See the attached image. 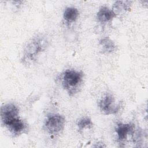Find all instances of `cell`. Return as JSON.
Instances as JSON below:
<instances>
[{"instance_id": "6da1fadb", "label": "cell", "mask_w": 148, "mask_h": 148, "mask_svg": "<svg viewBox=\"0 0 148 148\" xmlns=\"http://www.w3.org/2000/svg\"><path fill=\"white\" fill-rule=\"evenodd\" d=\"M83 72L75 69H66L61 73V84L70 96L79 92L83 82Z\"/></svg>"}, {"instance_id": "7a4b0ae2", "label": "cell", "mask_w": 148, "mask_h": 148, "mask_svg": "<svg viewBox=\"0 0 148 148\" xmlns=\"http://www.w3.org/2000/svg\"><path fill=\"white\" fill-rule=\"evenodd\" d=\"M48 41L45 36H37L33 38L26 46L21 61L24 64H30L36 60L38 54L47 47Z\"/></svg>"}, {"instance_id": "3957f363", "label": "cell", "mask_w": 148, "mask_h": 148, "mask_svg": "<svg viewBox=\"0 0 148 148\" xmlns=\"http://www.w3.org/2000/svg\"><path fill=\"white\" fill-rule=\"evenodd\" d=\"M65 117L60 114H50L46 117L43 128L50 135L60 134L65 127Z\"/></svg>"}, {"instance_id": "277c9868", "label": "cell", "mask_w": 148, "mask_h": 148, "mask_svg": "<svg viewBox=\"0 0 148 148\" xmlns=\"http://www.w3.org/2000/svg\"><path fill=\"white\" fill-rule=\"evenodd\" d=\"M99 107L102 113L110 115L119 112L121 105L120 103L116 104L113 96L110 94H106L99 101Z\"/></svg>"}, {"instance_id": "5b68a950", "label": "cell", "mask_w": 148, "mask_h": 148, "mask_svg": "<svg viewBox=\"0 0 148 148\" xmlns=\"http://www.w3.org/2000/svg\"><path fill=\"white\" fill-rule=\"evenodd\" d=\"M19 117V109L14 104L7 103L1 107V121L5 127Z\"/></svg>"}, {"instance_id": "8992f818", "label": "cell", "mask_w": 148, "mask_h": 148, "mask_svg": "<svg viewBox=\"0 0 148 148\" xmlns=\"http://www.w3.org/2000/svg\"><path fill=\"white\" fill-rule=\"evenodd\" d=\"M135 130V125L132 123H119L115 128V132L117 134V141L119 144L124 143L129 135H132Z\"/></svg>"}, {"instance_id": "52a82bcc", "label": "cell", "mask_w": 148, "mask_h": 148, "mask_svg": "<svg viewBox=\"0 0 148 148\" xmlns=\"http://www.w3.org/2000/svg\"><path fill=\"white\" fill-rule=\"evenodd\" d=\"M116 17V14L114 12L106 6L101 7L97 13V20L101 24L110 22Z\"/></svg>"}, {"instance_id": "ba28073f", "label": "cell", "mask_w": 148, "mask_h": 148, "mask_svg": "<svg viewBox=\"0 0 148 148\" xmlns=\"http://www.w3.org/2000/svg\"><path fill=\"white\" fill-rule=\"evenodd\" d=\"M6 127H7L9 131L14 135L22 134L25 132L27 128V124L23 120L20 119V117L11 122Z\"/></svg>"}, {"instance_id": "9c48e42d", "label": "cell", "mask_w": 148, "mask_h": 148, "mask_svg": "<svg viewBox=\"0 0 148 148\" xmlns=\"http://www.w3.org/2000/svg\"><path fill=\"white\" fill-rule=\"evenodd\" d=\"M79 14L77 9L74 7H68L64 10L63 17L66 23H71L77 19Z\"/></svg>"}, {"instance_id": "30bf717a", "label": "cell", "mask_w": 148, "mask_h": 148, "mask_svg": "<svg viewBox=\"0 0 148 148\" xmlns=\"http://www.w3.org/2000/svg\"><path fill=\"white\" fill-rule=\"evenodd\" d=\"M99 45L102 47V50L106 53L113 52L116 49V44L108 37H105L99 40Z\"/></svg>"}, {"instance_id": "8fae6325", "label": "cell", "mask_w": 148, "mask_h": 148, "mask_svg": "<svg viewBox=\"0 0 148 148\" xmlns=\"http://www.w3.org/2000/svg\"><path fill=\"white\" fill-rule=\"evenodd\" d=\"M131 2L130 1H116L114 2L112 9L117 15L122 12H125L130 9Z\"/></svg>"}, {"instance_id": "7c38bea8", "label": "cell", "mask_w": 148, "mask_h": 148, "mask_svg": "<svg viewBox=\"0 0 148 148\" xmlns=\"http://www.w3.org/2000/svg\"><path fill=\"white\" fill-rule=\"evenodd\" d=\"M77 125L79 130L80 131H82L84 130H86L87 128L90 129L92 128L93 126V123L90 118L88 117H82L78 121L77 123Z\"/></svg>"}]
</instances>
